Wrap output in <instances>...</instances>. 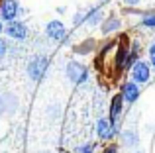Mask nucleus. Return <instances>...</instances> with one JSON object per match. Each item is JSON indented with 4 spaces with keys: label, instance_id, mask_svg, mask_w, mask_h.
<instances>
[{
    "label": "nucleus",
    "instance_id": "1",
    "mask_svg": "<svg viewBox=\"0 0 155 153\" xmlns=\"http://www.w3.org/2000/svg\"><path fill=\"white\" fill-rule=\"evenodd\" d=\"M47 67H49V59L43 57V55H35L28 65V75L31 76V80H41Z\"/></svg>",
    "mask_w": 155,
    "mask_h": 153
},
{
    "label": "nucleus",
    "instance_id": "2",
    "mask_svg": "<svg viewBox=\"0 0 155 153\" xmlns=\"http://www.w3.org/2000/svg\"><path fill=\"white\" fill-rule=\"evenodd\" d=\"M45 35L49 39H55V41H63V39L67 37V28H65L63 22H59V20H51L45 26Z\"/></svg>",
    "mask_w": 155,
    "mask_h": 153
},
{
    "label": "nucleus",
    "instance_id": "3",
    "mask_svg": "<svg viewBox=\"0 0 155 153\" xmlns=\"http://www.w3.org/2000/svg\"><path fill=\"white\" fill-rule=\"evenodd\" d=\"M67 76L71 79V83L81 84V83H84V80L88 79V71H87V67L81 65V63H69Z\"/></svg>",
    "mask_w": 155,
    "mask_h": 153
},
{
    "label": "nucleus",
    "instance_id": "4",
    "mask_svg": "<svg viewBox=\"0 0 155 153\" xmlns=\"http://www.w3.org/2000/svg\"><path fill=\"white\" fill-rule=\"evenodd\" d=\"M18 12H20V4L16 0H2L0 2V18L2 20L12 22V20H16Z\"/></svg>",
    "mask_w": 155,
    "mask_h": 153
},
{
    "label": "nucleus",
    "instance_id": "5",
    "mask_svg": "<svg viewBox=\"0 0 155 153\" xmlns=\"http://www.w3.org/2000/svg\"><path fill=\"white\" fill-rule=\"evenodd\" d=\"M6 34L14 39H26L28 37V28H26V24L20 22V20H12L6 26Z\"/></svg>",
    "mask_w": 155,
    "mask_h": 153
},
{
    "label": "nucleus",
    "instance_id": "6",
    "mask_svg": "<svg viewBox=\"0 0 155 153\" xmlns=\"http://www.w3.org/2000/svg\"><path fill=\"white\" fill-rule=\"evenodd\" d=\"M132 76H134L136 83H141V84L147 83L149 80V65L143 61H136L132 67Z\"/></svg>",
    "mask_w": 155,
    "mask_h": 153
},
{
    "label": "nucleus",
    "instance_id": "7",
    "mask_svg": "<svg viewBox=\"0 0 155 153\" xmlns=\"http://www.w3.org/2000/svg\"><path fill=\"white\" fill-rule=\"evenodd\" d=\"M114 126H116V124L110 122V120H106V118L98 120V124H96V132H98V138H100V139H110V138L114 135Z\"/></svg>",
    "mask_w": 155,
    "mask_h": 153
},
{
    "label": "nucleus",
    "instance_id": "8",
    "mask_svg": "<svg viewBox=\"0 0 155 153\" xmlns=\"http://www.w3.org/2000/svg\"><path fill=\"white\" fill-rule=\"evenodd\" d=\"M122 96H124L126 102H136L137 96H140V88H137V83H126L124 88H122Z\"/></svg>",
    "mask_w": 155,
    "mask_h": 153
},
{
    "label": "nucleus",
    "instance_id": "9",
    "mask_svg": "<svg viewBox=\"0 0 155 153\" xmlns=\"http://www.w3.org/2000/svg\"><path fill=\"white\" fill-rule=\"evenodd\" d=\"M122 102H124V96L118 94L112 98V104H110V122L116 124V120L120 118V112H122Z\"/></svg>",
    "mask_w": 155,
    "mask_h": 153
},
{
    "label": "nucleus",
    "instance_id": "10",
    "mask_svg": "<svg viewBox=\"0 0 155 153\" xmlns=\"http://www.w3.org/2000/svg\"><path fill=\"white\" fill-rule=\"evenodd\" d=\"M100 20H102V8L100 6H96L94 10L87 12V24L88 26H94V24H98Z\"/></svg>",
    "mask_w": 155,
    "mask_h": 153
},
{
    "label": "nucleus",
    "instance_id": "11",
    "mask_svg": "<svg viewBox=\"0 0 155 153\" xmlns=\"http://www.w3.org/2000/svg\"><path fill=\"white\" fill-rule=\"evenodd\" d=\"M124 143L128 147H136L137 145V134L134 130H126L124 132Z\"/></svg>",
    "mask_w": 155,
    "mask_h": 153
},
{
    "label": "nucleus",
    "instance_id": "12",
    "mask_svg": "<svg viewBox=\"0 0 155 153\" xmlns=\"http://www.w3.org/2000/svg\"><path fill=\"white\" fill-rule=\"evenodd\" d=\"M118 28H120V20H116V18H108L102 24V31H104V34H110V31L118 30Z\"/></svg>",
    "mask_w": 155,
    "mask_h": 153
},
{
    "label": "nucleus",
    "instance_id": "13",
    "mask_svg": "<svg viewBox=\"0 0 155 153\" xmlns=\"http://www.w3.org/2000/svg\"><path fill=\"white\" fill-rule=\"evenodd\" d=\"M141 26H145V28H155V12L141 18Z\"/></svg>",
    "mask_w": 155,
    "mask_h": 153
},
{
    "label": "nucleus",
    "instance_id": "14",
    "mask_svg": "<svg viewBox=\"0 0 155 153\" xmlns=\"http://www.w3.org/2000/svg\"><path fill=\"white\" fill-rule=\"evenodd\" d=\"M83 22H87V12H77L75 18H73V24L79 26V24H83Z\"/></svg>",
    "mask_w": 155,
    "mask_h": 153
},
{
    "label": "nucleus",
    "instance_id": "15",
    "mask_svg": "<svg viewBox=\"0 0 155 153\" xmlns=\"http://www.w3.org/2000/svg\"><path fill=\"white\" fill-rule=\"evenodd\" d=\"M6 51H8V45H6V41H4L2 37H0V59L6 55Z\"/></svg>",
    "mask_w": 155,
    "mask_h": 153
},
{
    "label": "nucleus",
    "instance_id": "16",
    "mask_svg": "<svg viewBox=\"0 0 155 153\" xmlns=\"http://www.w3.org/2000/svg\"><path fill=\"white\" fill-rule=\"evenodd\" d=\"M149 61H151V65L155 67V43L149 47Z\"/></svg>",
    "mask_w": 155,
    "mask_h": 153
},
{
    "label": "nucleus",
    "instance_id": "17",
    "mask_svg": "<svg viewBox=\"0 0 155 153\" xmlns=\"http://www.w3.org/2000/svg\"><path fill=\"white\" fill-rule=\"evenodd\" d=\"M77 153H94V149H92V145H83V147H79Z\"/></svg>",
    "mask_w": 155,
    "mask_h": 153
},
{
    "label": "nucleus",
    "instance_id": "18",
    "mask_svg": "<svg viewBox=\"0 0 155 153\" xmlns=\"http://www.w3.org/2000/svg\"><path fill=\"white\" fill-rule=\"evenodd\" d=\"M137 2H140V0H124V4H128V6H136Z\"/></svg>",
    "mask_w": 155,
    "mask_h": 153
},
{
    "label": "nucleus",
    "instance_id": "19",
    "mask_svg": "<svg viewBox=\"0 0 155 153\" xmlns=\"http://www.w3.org/2000/svg\"><path fill=\"white\" fill-rule=\"evenodd\" d=\"M102 153H118V149H116V147H106Z\"/></svg>",
    "mask_w": 155,
    "mask_h": 153
},
{
    "label": "nucleus",
    "instance_id": "20",
    "mask_svg": "<svg viewBox=\"0 0 155 153\" xmlns=\"http://www.w3.org/2000/svg\"><path fill=\"white\" fill-rule=\"evenodd\" d=\"M2 30H4V28H2V22H0V31H2Z\"/></svg>",
    "mask_w": 155,
    "mask_h": 153
},
{
    "label": "nucleus",
    "instance_id": "21",
    "mask_svg": "<svg viewBox=\"0 0 155 153\" xmlns=\"http://www.w3.org/2000/svg\"><path fill=\"white\" fill-rule=\"evenodd\" d=\"M136 153H143V151H136Z\"/></svg>",
    "mask_w": 155,
    "mask_h": 153
},
{
    "label": "nucleus",
    "instance_id": "22",
    "mask_svg": "<svg viewBox=\"0 0 155 153\" xmlns=\"http://www.w3.org/2000/svg\"><path fill=\"white\" fill-rule=\"evenodd\" d=\"M41 153H49V151H41Z\"/></svg>",
    "mask_w": 155,
    "mask_h": 153
}]
</instances>
